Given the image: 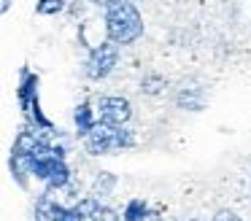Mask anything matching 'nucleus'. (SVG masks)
Wrapping results in <instances>:
<instances>
[{
    "mask_svg": "<svg viewBox=\"0 0 251 221\" xmlns=\"http://www.w3.org/2000/svg\"><path fill=\"white\" fill-rule=\"evenodd\" d=\"M103 22H105V38L119 46H130V43L143 38V16L132 0H114L108 8H103Z\"/></svg>",
    "mask_w": 251,
    "mask_h": 221,
    "instance_id": "obj_1",
    "label": "nucleus"
},
{
    "mask_svg": "<svg viewBox=\"0 0 251 221\" xmlns=\"http://www.w3.org/2000/svg\"><path fill=\"white\" fill-rule=\"evenodd\" d=\"M135 146V132L127 124H105L98 122V127L84 138V151L89 156H111L127 151Z\"/></svg>",
    "mask_w": 251,
    "mask_h": 221,
    "instance_id": "obj_2",
    "label": "nucleus"
},
{
    "mask_svg": "<svg viewBox=\"0 0 251 221\" xmlns=\"http://www.w3.org/2000/svg\"><path fill=\"white\" fill-rule=\"evenodd\" d=\"M35 143H38V132H35L30 124H25L22 129L17 132L11 143V154H8V170H11V178L22 192L30 189V162H33V151H35Z\"/></svg>",
    "mask_w": 251,
    "mask_h": 221,
    "instance_id": "obj_3",
    "label": "nucleus"
},
{
    "mask_svg": "<svg viewBox=\"0 0 251 221\" xmlns=\"http://www.w3.org/2000/svg\"><path fill=\"white\" fill-rule=\"evenodd\" d=\"M116 65H119V43H114V41L105 38L103 43H98V46L89 51L87 65H84V73H87L89 81H103V78H108V75L114 73Z\"/></svg>",
    "mask_w": 251,
    "mask_h": 221,
    "instance_id": "obj_4",
    "label": "nucleus"
},
{
    "mask_svg": "<svg viewBox=\"0 0 251 221\" xmlns=\"http://www.w3.org/2000/svg\"><path fill=\"white\" fill-rule=\"evenodd\" d=\"M98 119L105 124H130L132 119V102L122 95H100L95 102Z\"/></svg>",
    "mask_w": 251,
    "mask_h": 221,
    "instance_id": "obj_5",
    "label": "nucleus"
},
{
    "mask_svg": "<svg viewBox=\"0 0 251 221\" xmlns=\"http://www.w3.org/2000/svg\"><path fill=\"white\" fill-rule=\"evenodd\" d=\"M38 100H41L38 73L30 70L27 65H22V68H19V78H17V105H19V111H22V116H27Z\"/></svg>",
    "mask_w": 251,
    "mask_h": 221,
    "instance_id": "obj_6",
    "label": "nucleus"
},
{
    "mask_svg": "<svg viewBox=\"0 0 251 221\" xmlns=\"http://www.w3.org/2000/svg\"><path fill=\"white\" fill-rule=\"evenodd\" d=\"M98 111L92 108V102L89 100H84V102H78L76 108H73V127H76V135L78 138H87L89 132H92L95 127H98Z\"/></svg>",
    "mask_w": 251,
    "mask_h": 221,
    "instance_id": "obj_7",
    "label": "nucleus"
},
{
    "mask_svg": "<svg viewBox=\"0 0 251 221\" xmlns=\"http://www.w3.org/2000/svg\"><path fill=\"white\" fill-rule=\"evenodd\" d=\"M176 105L184 108V111H202L205 108V92L200 86H184L176 95Z\"/></svg>",
    "mask_w": 251,
    "mask_h": 221,
    "instance_id": "obj_8",
    "label": "nucleus"
},
{
    "mask_svg": "<svg viewBox=\"0 0 251 221\" xmlns=\"http://www.w3.org/2000/svg\"><path fill=\"white\" fill-rule=\"evenodd\" d=\"M114 189H116V175H114V172L100 170L98 175H95V181H92V194H95L98 199L111 197V194H114Z\"/></svg>",
    "mask_w": 251,
    "mask_h": 221,
    "instance_id": "obj_9",
    "label": "nucleus"
},
{
    "mask_svg": "<svg viewBox=\"0 0 251 221\" xmlns=\"http://www.w3.org/2000/svg\"><path fill=\"white\" fill-rule=\"evenodd\" d=\"M149 210H151V205H149L143 197H132V199H127L125 210H122V219L125 221H143Z\"/></svg>",
    "mask_w": 251,
    "mask_h": 221,
    "instance_id": "obj_10",
    "label": "nucleus"
},
{
    "mask_svg": "<svg viewBox=\"0 0 251 221\" xmlns=\"http://www.w3.org/2000/svg\"><path fill=\"white\" fill-rule=\"evenodd\" d=\"M165 86H168V81H165V75H159V73H146L141 78V92L143 95H162Z\"/></svg>",
    "mask_w": 251,
    "mask_h": 221,
    "instance_id": "obj_11",
    "label": "nucleus"
},
{
    "mask_svg": "<svg viewBox=\"0 0 251 221\" xmlns=\"http://www.w3.org/2000/svg\"><path fill=\"white\" fill-rule=\"evenodd\" d=\"M65 0H38L35 3V14L38 16H57V14H62L65 11Z\"/></svg>",
    "mask_w": 251,
    "mask_h": 221,
    "instance_id": "obj_12",
    "label": "nucleus"
},
{
    "mask_svg": "<svg viewBox=\"0 0 251 221\" xmlns=\"http://www.w3.org/2000/svg\"><path fill=\"white\" fill-rule=\"evenodd\" d=\"M92 221H125V219H122V216L116 213L114 208H108L105 202H100V205H98V210L92 213Z\"/></svg>",
    "mask_w": 251,
    "mask_h": 221,
    "instance_id": "obj_13",
    "label": "nucleus"
},
{
    "mask_svg": "<svg viewBox=\"0 0 251 221\" xmlns=\"http://www.w3.org/2000/svg\"><path fill=\"white\" fill-rule=\"evenodd\" d=\"M60 221H84V216L78 213L76 205H71V208H68L65 213H62V219H60Z\"/></svg>",
    "mask_w": 251,
    "mask_h": 221,
    "instance_id": "obj_14",
    "label": "nucleus"
},
{
    "mask_svg": "<svg viewBox=\"0 0 251 221\" xmlns=\"http://www.w3.org/2000/svg\"><path fill=\"white\" fill-rule=\"evenodd\" d=\"M143 221H165V219H162V213H159V210L151 208V210L146 213V219H143Z\"/></svg>",
    "mask_w": 251,
    "mask_h": 221,
    "instance_id": "obj_15",
    "label": "nucleus"
},
{
    "mask_svg": "<svg viewBox=\"0 0 251 221\" xmlns=\"http://www.w3.org/2000/svg\"><path fill=\"white\" fill-rule=\"evenodd\" d=\"M87 3H92V5H100V8H108L114 0H87Z\"/></svg>",
    "mask_w": 251,
    "mask_h": 221,
    "instance_id": "obj_16",
    "label": "nucleus"
},
{
    "mask_svg": "<svg viewBox=\"0 0 251 221\" xmlns=\"http://www.w3.org/2000/svg\"><path fill=\"white\" fill-rule=\"evenodd\" d=\"M11 3H14V0H0V11L8 14V11H11Z\"/></svg>",
    "mask_w": 251,
    "mask_h": 221,
    "instance_id": "obj_17",
    "label": "nucleus"
},
{
    "mask_svg": "<svg viewBox=\"0 0 251 221\" xmlns=\"http://www.w3.org/2000/svg\"><path fill=\"white\" fill-rule=\"evenodd\" d=\"M189 221H200V219H189Z\"/></svg>",
    "mask_w": 251,
    "mask_h": 221,
    "instance_id": "obj_18",
    "label": "nucleus"
}]
</instances>
